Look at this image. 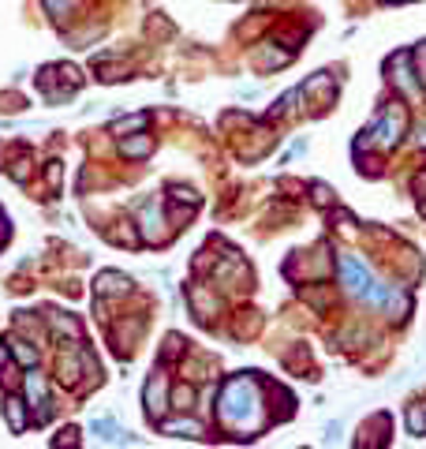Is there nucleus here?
Wrapping results in <instances>:
<instances>
[{"label":"nucleus","mask_w":426,"mask_h":449,"mask_svg":"<svg viewBox=\"0 0 426 449\" xmlns=\"http://www.w3.org/2000/svg\"><path fill=\"white\" fill-rule=\"evenodd\" d=\"M71 4H75V0H45V8H49V16H52V19H64Z\"/></svg>","instance_id":"20"},{"label":"nucleus","mask_w":426,"mask_h":449,"mask_svg":"<svg viewBox=\"0 0 426 449\" xmlns=\"http://www.w3.org/2000/svg\"><path fill=\"white\" fill-rule=\"evenodd\" d=\"M419 147H426V124L419 127Z\"/></svg>","instance_id":"27"},{"label":"nucleus","mask_w":426,"mask_h":449,"mask_svg":"<svg viewBox=\"0 0 426 449\" xmlns=\"http://www.w3.org/2000/svg\"><path fill=\"white\" fill-rule=\"evenodd\" d=\"M217 419L221 427H229L232 434H258L265 427V401H262V382L251 375H236L224 382L221 397H217Z\"/></svg>","instance_id":"1"},{"label":"nucleus","mask_w":426,"mask_h":449,"mask_svg":"<svg viewBox=\"0 0 426 449\" xmlns=\"http://www.w3.org/2000/svg\"><path fill=\"white\" fill-rule=\"evenodd\" d=\"M404 127H408V113H404V105L389 101V105L381 109V116H374V124H370V127L363 131V139L355 142V150H359V154L370 150V147L389 150V147H396V142H401Z\"/></svg>","instance_id":"2"},{"label":"nucleus","mask_w":426,"mask_h":449,"mask_svg":"<svg viewBox=\"0 0 426 449\" xmlns=\"http://www.w3.org/2000/svg\"><path fill=\"white\" fill-rule=\"evenodd\" d=\"M94 434H101V438H116V424H113V419H94Z\"/></svg>","instance_id":"21"},{"label":"nucleus","mask_w":426,"mask_h":449,"mask_svg":"<svg viewBox=\"0 0 426 449\" xmlns=\"http://www.w3.org/2000/svg\"><path fill=\"white\" fill-rule=\"evenodd\" d=\"M113 240H120V244H135L139 236L131 232V229H113Z\"/></svg>","instance_id":"22"},{"label":"nucleus","mask_w":426,"mask_h":449,"mask_svg":"<svg viewBox=\"0 0 426 449\" xmlns=\"http://www.w3.org/2000/svg\"><path fill=\"white\" fill-rule=\"evenodd\" d=\"M49 83H52V72L42 68V79H38V86H49ZM45 98L60 105V101H68V98H71V86H64V90H45Z\"/></svg>","instance_id":"19"},{"label":"nucleus","mask_w":426,"mask_h":449,"mask_svg":"<svg viewBox=\"0 0 426 449\" xmlns=\"http://www.w3.org/2000/svg\"><path fill=\"white\" fill-rule=\"evenodd\" d=\"M389 79H393V86L401 90V94L419 101V83H415V72H411V52H393L389 57Z\"/></svg>","instance_id":"4"},{"label":"nucleus","mask_w":426,"mask_h":449,"mask_svg":"<svg viewBox=\"0 0 426 449\" xmlns=\"http://www.w3.org/2000/svg\"><path fill=\"white\" fill-rule=\"evenodd\" d=\"M49 329H52V334H57V337H79V322L75 319H68V314H60V311H52L49 314Z\"/></svg>","instance_id":"10"},{"label":"nucleus","mask_w":426,"mask_h":449,"mask_svg":"<svg viewBox=\"0 0 426 449\" xmlns=\"http://www.w3.org/2000/svg\"><path fill=\"white\" fill-rule=\"evenodd\" d=\"M86 360H90L86 352H83V356H75L71 348L60 352V367H57V371H60V382H64V386H75V382L83 378V375H79V367H83Z\"/></svg>","instance_id":"8"},{"label":"nucleus","mask_w":426,"mask_h":449,"mask_svg":"<svg viewBox=\"0 0 426 449\" xmlns=\"http://www.w3.org/2000/svg\"><path fill=\"white\" fill-rule=\"evenodd\" d=\"M408 431L411 434H426V408L422 404H411L408 408Z\"/></svg>","instance_id":"18"},{"label":"nucleus","mask_w":426,"mask_h":449,"mask_svg":"<svg viewBox=\"0 0 426 449\" xmlns=\"http://www.w3.org/2000/svg\"><path fill=\"white\" fill-rule=\"evenodd\" d=\"M120 150H124V157H146L154 150V142L146 135H139V139H124V142H120Z\"/></svg>","instance_id":"16"},{"label":"nucleus","mask_w":426,"mask_h":449,"mask_svg":"<svg viewBox=\"0 0 426 449\" xmlns=\"http://www.w3.org/2000/svg\"><path fill=\"white\" fill-rule=\"evenodd\" d=\"M381 307L389 311L393 319H404V311H408V296H404V288H389V296H385Z\"/></svg>","instance_id":"14"},{"label":"nucleus","mask_w":426,"mask_h":449,"mask_svg":"<svg viewBox=\"0 0 426 449\" xmlns=\"http://www.w3.org/2000/svg\"><path fill=\"white\" fill-rule=\"evenodd\" d=\"M422 191H426V173L415 176V195H422Z\"/></svg>","instance_id":"25"},{"label":"nucleus","mask_w":426,"mask_h":449,"mask_svg":"<svg viewBox=\"0 0 426 449\" xmlns=\"http://www.w3.org/2000/svg\"><path fill=\"white\" fill-rule=\"evenodd\" d=\"M26 408L34 412L38 424H45V419L52 416V408H49V386H45V375L42 371H34L30 367V375H26Z\"/></svg>","instance_id":"3"},{"label":"nucleus","mask_w":426,"mask_h":449,"mask_svg":"<svg viewBox=\"0 0 426 449\" xmlns=\"http://www.w3.org/2000/svg\"><path fill=\"white\" fill-rule=\"evenodd\" d=\"M142 401H146V412H150L154 419H161V416H165V401H168V378H165L161 371H154L150 378H146Z\"/></svg>","instance_id":"5"},{"label":"nucleus","mask_w":426,"mask_h":449,"mask_svg":"<svg viewBox=\"0 0 426 449\" xmlns=\"http://www.w3.org/2000/svg\"><path fill=\"white\" fill-rule=\"evenodd\" d=\"M98 288H101V292H109V296H124L127 288H131V281H127L124 273H101L98 277Z\"/></svg>","instance_id":"11"},{"label":"nucleus","mask_w":426,"mask_h":449,"mask_svg":"<svg viewBox=\"0 0 426 449\" xmlns=\"http://www.w3.org/2000/svg\"><path fill=\"white\" fill-rule=\"evenodd\" d=\"M337 270H340V281H344V288H348L352 296H359L367 288V281H370V273H367V266L359 258H352V255H340V262H337Z\"/></svg>","instance_id":"6"},{"label":"nucleus","mask_w":426,"mask_h":449,"mask_svg":"<svg viewBox=\"0 0 426 449\" xmlns=\"http://www.w3.org/2000/svg\"><path fill=\"white\" fill-rule=\"evenodd\" d=\"M142 240H146V244H161V240H165L161 210H157V203H146V206H142Z\"/></svg>","instance_id":"7"},{"label":"nucleus","mask_w":426,"mask_h":449,"mask_svg":"<svg viewBox=\"0 0 426 449\" xmlns=\"http://www.w3.org/2000/svg\"><path fill=\"white\" fill-rule=\"evenodd\" d=\"M146 124H150V116H146V113H139V116H124V120H116V124H113V135L124 139L127 131H142Z\"/></svg>","instance_id":"15"},{"label":"nucleus","mask_w":426,"mask_h":449,"mask_svg":"<svg viewBox=\"0 0 426 449\" xmlns=\"http://www.w3.org/2000/svg\"><path fill=\"white\" fill-rule=\"evenodd\" d=\"M299 90H303V94H322L326 101H333V94H337V83H333L329 75H314L311 83H307V86H299Z\"/></svg>","instance_id":"13"},{"label":"nucleus","mask_w":426,"mask_h":449,"mask_svg":"<svg viewBox=\"0 0 426 449\" xmlns=\"http://www.w3.org/2000/svg\"><path fill=\"white\" fill-rule=\"evenodd\" d=\"M4 363H8V348H4V345H0V367H4Z\"/></svg>","instance_id":"28"},{"label":"nucleus","mask_w":426,"mask_h":449,"mask_svg":"<svg viewBox=\"0 0 426 449\" xmlns=\"http://www.w3.org/2000/svg\"><path fill=\"white\" fill-rule=\"evenodd\" d=\"M8 345H11V352H16V360H19V363H26V367H34V363H38V352H34L30 345H26V341H19V337H11V341H8Z\"/></svg>","instance_id":"17"},{"label":"nucleus","mask_w":426,"mask_h":449,"mask_svg":"<svg viewBox=\"0 0 426 449\" xmlns=\"http://www.w3.org/2000/svg\"><path fill=\"white\" fill-rule=\"evenodd\" d=\"M161 431L165 434H180V438H195V434H202V427H198L195 419H165Z\"/></svg>","instance_id":"12"},{"label":"nucleus","mask_w":426,"mask_h":449,"mask_svg":"<svg viewBox=\"0 0 426 449\" xmlns=\"http://www.w3.org/2000/svg\"><path fill=\"white\" fill-rule=\"evenodd\" d=\"M188 401H191V386H180L176 390V408H188Z\"/></svg>","instance_id":"23"},{"label":"nucleus","mask_w":426,"mask_h":449,"mask_svg":"<svg viewBox=\"0 0 426 449\" xmlns=\"http://www.w3.org/2000/svg\"><path fill=\"white\" fill-rule=\"evenodd\" d=\"M172 195H176L180 203H195V191L191 188H172Z\"/></svg>","instance_id":"24"},{"label":"nucleus","mask_w":426,"mask_h":449,"mask_svg":"<svg viewBox=\"0 0 426 449\" xmlns=\"http://www.w3.org/2000/svg\"><path fill=\"white\" fill-rule=\"evenodd\" d=\"M415 60H419V64H422V79H426V45H422V49H419V52H415Z\"/></svg>","instance_id":"26"},{"label":"nucleus","mask_w":426,"mask_h":449,"mask_svg":"<svg viewBox=\"0 0 426 449\" xmlns=\"http://www.w3.org/2000/svg\"><path fill=\"white\" fill-rule=\"evenodd\" d=\"M4 419H8V427H11V431H23L26 424H30V419H26V408H23V401H19V397H8V401H4Z\"/></svg>","instance_id":"9"}]
</instances>
